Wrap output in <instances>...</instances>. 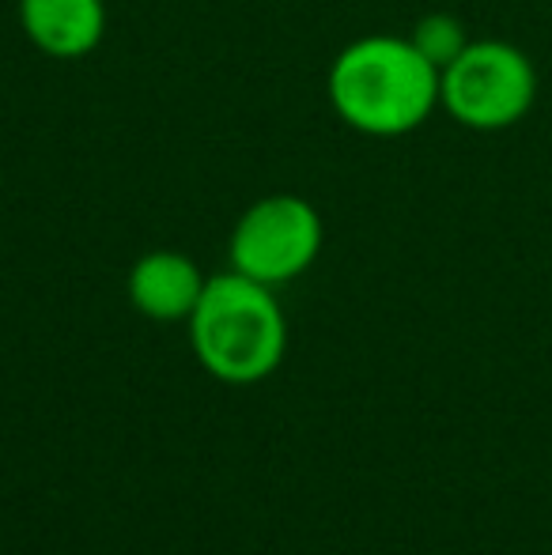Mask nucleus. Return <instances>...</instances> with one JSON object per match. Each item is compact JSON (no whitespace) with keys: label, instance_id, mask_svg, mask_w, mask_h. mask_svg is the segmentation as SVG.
I'll list each match as a JSON object with an SVG mask.
<instances>
[{"label":"nucleus","instance_id":"nucleus-5","mask_svg":"<svg viewBox=\"0 0 552 555\" xmlns=\"http://www.w3.org/2000/svg\"><path fill=\"white\" fill-rule=\"evenodd\" d=\"M208 280L178 249H152L129 272V299L152 322H190Z\"/></svg>","mask_w":552,"mask_h":555},{"label":"nucleus","instance_id":"nucleus-2","mask_svg":"<svg viewBox=\"0 0 552 555\" xmlns=\"http://www.w3.org/2000/svg\"><path fill=\"white\" fill-rule=\"evenodd\" d=\"M190 340L201 366L220 382L251 386L269 378L287 348V325L273 287L235 269L208 276L190 314Z\"/></svg>","mask_w":552,"mask_h":555},{"label":"nucleus","instance_id":"nucleus-7","mask_svg":"<svg viewBox=\"0 0 552 555\" xmlns=\"http://www.w3.org/2000/svg\"><path fill=\"white\" fill-rule=\"evenodd\" d=\"M413 46L442 73V68H447L450 61H454L458 53L470 46V38H465V27L454 20V15L435 12V15H424V20L416 23Z\"/></svg>","mask_w":552,"mask_h":555},{"label":"nucleus","instance_id":"nucleus-1","mask_svg":"<svg viewBox=\"0 0 552 555\" xmlns=\"http://www.w3.org/2000/svg\"><path fill=\"white\" fill-rule=\"evenodd\" d=\"M330 103L341 121L363 137H406L439 106V68L416 50L413 38H356L330 65Z\"/></svg>","mask_w":552,"mask_h":555},{"label":"nucleus","instance_id":"nucleus-6","mask_svg":"<svg viewBox=\"0 0 552 555\" xmlns=\"http://www.w3.org/2000/svg\"><path fill=\"white\" fill-rule=\"evenodd\" d=\"M20 27L57 61L88 57L106 35L103 0H20Z\"/></svg>","mask_w":552,"mask_h":555},{"label":"nucleus","instance_id":"nucleus-3","mask_svg":"<svg viewBox=\"0 0 552 555\" xmlns=\"http://www.w3.org/2000/svg\"><path fill=\"white\" fill-rule=\"evenodd\" d=\"M538 103V68L500 38L470 42L439 73V106L473 132L518 125Z\"/></svg>","mask_w":552,"mask_h":555},{"label":"nucleus","instance_id":"nucleus-4","mask_svg":"<svg viewBox=\"0 0 552 555\" xmlns=\"http://www.w3.org/2000/svg\"><path fill=\"white\" fill-rule=\"evenodd\" d=\"M322 238V216L310 201L295 193H273L239 216L228 249L231 269L269 287L287 284L314 264Z\"/></svg>","mask_w":552,"mask_h":555}]
</instances>
